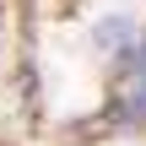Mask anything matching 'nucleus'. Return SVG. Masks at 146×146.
<instances>
[{
  "label": "nucleus",
  "instance_id": "obj_1",
  "mask_svg": "<svg viewBox=\"0 0 146 146\" xmlns=\"http://www.w3.org/2000/svg\"><path fill=\"white\" fill-rule=\"evenodd\" d=\"M92 43H98L103 54H119V60L130 65V54H135V22H130V16H103V22L92 27Z\"/></svg>",
  "mask_w": 146,
  "mask_h": 146
},
{
  "label": "nucleus",
  "instance_id": "obj_2",
  "mask_svg": "<svg viewBox=\"0 0 146 146\" xmlns=\"http://www.w3.org/2000/svg\"><path fill=\"white\" fill-rule=\"evenodd\" d=\"M125 114L146 125V38L135 43V54H130V76H125Z\"/></svg>",
  "mask_w": 146,
  "mask_h": 146
}]
</instances>
